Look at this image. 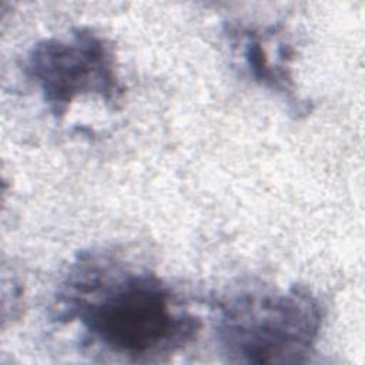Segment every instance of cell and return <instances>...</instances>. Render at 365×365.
Listing matches in <instances>:
<instances>
[{"mask_svg":"<svg viewBox=\"0 0 365 365\" xmlns=\"http://www.w3.org/2000/svg\"><path fill=\"white\" fill-rule=\"evenodd\" d=\"M57 312L78 322L93 342L135 359L175 352L201 327L158 275L101 251L83 252L71 264Z\"/></svg>","mask_w":365,"mask_h":365,"instance_id":"obj_1","label":"cell"},{"mask_svg":"<svg viewBox=\"0 0 365 365\" xmlns=\"http://www.w3.org/2000/svg\"><path fill=\"white\" fill-rule=\"evenodd\" d=\"M322 319L319 299L305 287L242 288L220 299L217 339L232 362L295 364L314 351Z\"/></svg>","mask_w":365,"mask_h":365,"instance_id":"obj_2","label":"cell"},{"mask_svg":"<svg viewBox=\"0 0 365 365\" xmlns=\"http://www.w3.org/2000/svg\"><path fill=\"white\" fill-rule=\"evenodd\" d=\"M26 73L57 118L78 96L96 94L111 104L123 93L110 46L90 29L38 41L27 56Z\"/></svg>","mask_w":365,"mask_h":365,"instance_id":"obj_3","label":"cell"},{"mask_svg":"<svg viewBox=\"0 0 365 365\" xmlns=\"http://www.w3.org/2000/svg\"><path fill=\"white\" fill-rule=\"evenodd\" d=\"M230 36L240 41L241 54L250 76L259 84L294 101V81L288 67V61L292 58L291 47L285 44L275 57H269L265 47L267 31H255L248 27H231Z\"/></svg>","mask_w":365,"mask_h":365,"instance_id":"obj_4","label":"cell"}]
</instances>
